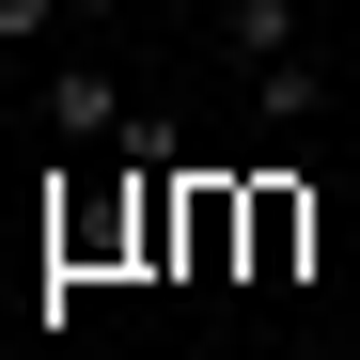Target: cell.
<instances>
[{
  "instance_id": "1",
  "label": "cell",
  "mask_w": 360,
  "mask_h": 360,
  "mask_svg": "<svg viewBox=\"0 0 360 360\" xmlns=\"http://www.w3.org/2000/svg\"><path fill=\"white\" fill-rule=\"evenodd\" d=\"M141 110H126V79L110 63H47V141H126Z\"/></svg>"
},
{
  "instance_id": "2",
  "label": "cell",
  "mask_w": 360,
  "mask_h": 360,
  "mask_svg": "<svg viewBox=\"0 0 360 360\" xmlns=\"http://www.w3.org/2000/svg\"><path fill=\"white\" fill-rule=\"evenodd\" d=\"M251 110H266V126H314V110H329V63H314V47H282V63H251Z\"/></svg>"
},
{
  "instance_id": "3",
  "label": "cell",
  "mask_w": 360,
  "mask_h": 360,
  "mask_svg": "<svg viewBox=\"0 0 360 360\" xmlns=\"http://www.w3.org/2000/svg\"><path fill=\"white\" fill-rule=\"evenodd\" d=\"M297 251H314V204L266 172V188H251V266H297Z\"/></svg>"
},
{
  "instance_id": "4",
  "label": "cell",
  "mask_w": 360,
  "mask_h": 360,
  "mask_svg": "<svg viewBox=\"0 0 360 360\" xmlns=\"http://www.w3.org/2000/svg\"><path fill=\"white\" fill-rule=\"evenodd\" d=\"M219 47H235V63H282V47H297V0H219Z\"/></svg>"
},
{
  "instance_id": "5",
  "label": "cell",
  "mask_w": 360,
  "mask_h": 360,
  "mask_svg": "<svg viewBox=\"0 0 360 360\" xmlns=\"http://www.w3.org/2000/svg\"><path fill=\"white\" fill-rule=\"evenodd\" d=\"M63 32V0H0V47H47Z\"/></svg>"
},
{
  "instance_id": "6",
  "label": "cell",
  "mask_w": 360,
  "mask_h": 360,
  "mask_svg": "<svg viewBox=\"0 0 360 360\" xmlns=\"http://www.w3.org/2000/svg\"><path fill=\"white\" fill-rule=\"evenodd\" d=\"M63 16H79V32H94V16H126V0H63Z\"/></svg>"
},
{
  "instance_id": "7",
  "label": "cell",
  "mask_w": 360,
  "mask_h": 360,
  "mask_svg": "<svg viewBox=\"0 0 360 360\" xmlns=\"http://www.w3.org/2000/svg\"><path fill=\"white\" fill-rule=\"evenodd\" d=\"M345 360H360V345H345Z\"/></svg>"
}]
</instances>
